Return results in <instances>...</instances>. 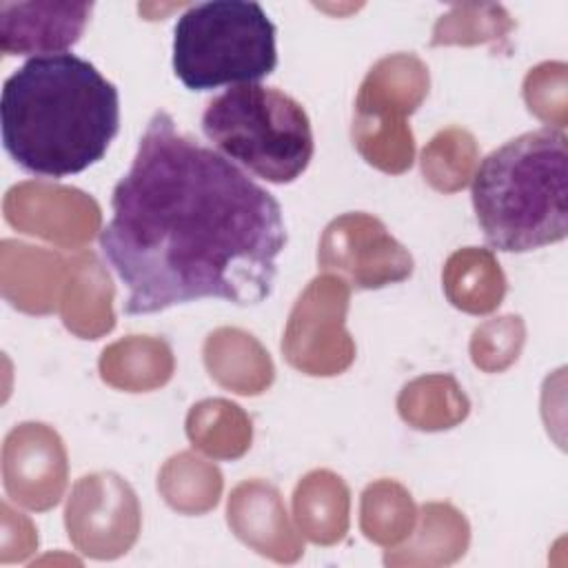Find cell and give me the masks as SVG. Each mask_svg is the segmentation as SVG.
Masks as SVG:
<instances>
[{
  "mask_svg": "<svg viewBox=\"0 0 568 568\" xmlns=\"http://www.w3.org/2000/svg\"><path fill=\"white\" fill-rule=\"evenodd\" d=\"M100 248L129 288L126 315L215 297L266 300L286 246L280 202L155 111L111 195Z\"/></svg>",
  "mask_w": 568,
  "mask_h": 568,
  "instance_id": "obj_1",
  "label": "cell"
},
{
  "mask_svg": "<svg viewBox=\"0 0 568 568\" xmlns=\"http://www.w3.org/2000/svg\"><path fill=\"white\" fill-rule=\"evenodd\" d=\"M2 144L24 171L67 178L100 162L120 129V93L75 53L33 55L2 84Z\"/></svg>",
  "mask_w": 568,
  "mask_h": 568,
  "instance_id": "obj_2",
  "label": "cell"
},
{
  "mask_svg": "<svg viewBox=\"0 0 568 568\" xmlns=\"http://www.w3.org/2000/svg\"><path fill=\"white\" fill-rule=\"evenodd\" d=\"M486 242L526 253L568 235V138L559 129L521 133L490 151L470 186Z\"/></svg>",
  "mask_w": 568,
  "mask_h": 568,
  "instance_id": "obj_3",
  "label": "cell"
},
{
  "mask_svg": "<svg viewBox=\"0 0 568 568\" xmlns=\"http://www.w3.org/2000/svg\"><path fill=\"white\" fill-rule=\"evenodd\" d=\"M202 131L220 155L273 184L297 180L315 151L304 106L260 82L215 95L202 113Z\"/></svg>",
  "mask_w": 568,
  "mask_h": 568,
  "instance_id": "obj_4",
  "label": "cell"
},
{
  "mask_svg": "<svg viewBox=\"0 0 568 568\" xmlns=\"http://www.w3.org/2000/svg\"><path fill=\"white\" fill-rule=\"evenodd\" d=\"M275 33L257 2L193 4L173 27V73L191 91L260 82L277 67Z\"/></svg>",
  "mask_w": 568,
  "mask_h": 568,
  "instance_id": "obj_5",
  "label": "cell"
},
{
  "mask_svg": "<svg viewBox=\"0 0 568 568\" xmlns=\"http://www.w3.org/2000/svg\"><path fill=\"white\" fill-rule=\"evenodd\" d=\"M93 4H0V47L4 55H51L73 47L89 20Z\"/></svg>",
  "mask_w": 568,
  "mask_h": 568,
  "instance_id": "obj_6",
  "label": "cell"
}]
</instances>
